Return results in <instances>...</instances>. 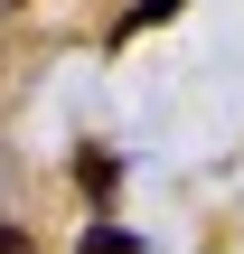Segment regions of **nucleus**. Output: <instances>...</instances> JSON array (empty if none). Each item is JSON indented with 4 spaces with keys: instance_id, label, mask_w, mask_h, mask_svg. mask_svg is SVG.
<instances>
[{
    "instance_id": "obj_1",
    "label": "nucleus",
    "mask_w": 244,
    "mask_h": 254,
    "mask_svg": "<svg viewBox=\"0 0 244 254\" xmlns=\"http://www.w3.org/2000/svg\"><path fill=\"white\" fill-rule=\"evenodd\" d=\"M75 179H85V198L103 207V198L122 189V160H113V151H85V160H75Z\"/></svg>"
},
{
    "instance_id": "obj_2",
    "label": "nucleus",
    "mask_w": 244,
    "mask_h": 254,
    "mask_svg": "<svg viewBox=\"0 0 244 254\" xmlns=\"http://www.w3.org/2000/svg\"><path fill=\"white\" fill-rule=\"evenodd\" d=\"M160 19H179V0H132V9H122V38H141V28H160Z\"/></svg>"
},
{
    "instance_id": "obj_3",
    "label": "nucleus",
    "mask_w": 244,
    "mask_h": 254,
    "mask_svg": "<svg viewBox=\"0 0 244 254\" xmlns=\"http://www.w3.org/2000/svg\"><path fill=\"white\" fill-rule=\"evenodd\" d=\"M75 254H141V236H122V226H85Z\"/></svg>"
},
{
    "instance_id": "obj_4",
    "label": "nucleus",
    "mask_w": 244,
    "mask_h": 254,
    "mask_svg": "<svg viewBox=\"0 0 244 254\" xmlns=\"http://www.w3.org/2000/svg\"><path fill=\"white\" fill-rule=\"evenodd\" d=\"M0 254H28V236H19V226H0Z\"/></svg>"
}]
</instances>
